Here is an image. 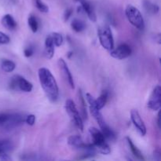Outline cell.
I'll list each match as a JSON object with an SVG mask.
<instances>
[{
    "mask_svg": "<svg viewBox=\"0 0 161 161\" xmlns=\"http://www.w3.org/2000/svg\"><path fill=\"white\" fill-rule=\"evenodd\" d=\"M39 79L42 88L49 100L55 102L58 99L59 89L54 76L48 69L41 68L39 69Z\"/></svg>",
    "mask_w": 161,
    "mask_h": 161,
    "instance_id": "6da1fadb",
    "label": "cell"
},
{
    "mask_svg": "<svg viewBox=\"0 0 161 161\" xmlns=\"http://www.w3.org/2000/svg\"><path fill=\"white\" fill-rule=\"evenodd\" d=\"M125 14L130 24L139 30L145 28V21L141 12L132 5H128L125 9Z\"/></svg>",
    "mask_w": 161,
    "mask_h": 161,
    "instance_id": "7a4b0ae2",
    "label": "cell"
},
{
    "mask_svg": "<svg viewBox=\"0 0 161 161\" xmlns=\"http://www.w3.org/2000/svg\"><path fill=\"white\" fill-rule=\"evenodd\" d=\"M99 41L104 49L107 50H112L114 48V39L113 33L108 26H102L97 31Z\"/></svg>",
    "mask_w": 161,
    "mask_h": 161,
    "instance_id": "3957f363",
    "label": "cell"
},
{
    "mask_svg": "<svg viewBox=\"0 0 161 161\" xmlns=\"http://www.w3.org/2000/svg\"><path fill=\"white\" fill-rule=\"evenodd\" d=\"M9 88L13 91H20L23 92H31L33 85L24 77L15 75L11 78L9 82Z\"/></svg>",
    "mask_w": 161,
    "mask_h": 161,
    "instance_id": "277c9868",
    "label": "cell"
},
{
    "mask_svg": "<svg viewBox=\"0 0 161 161\" xmlns=\"http://www.w3.org/2000/svg\"><path fill=\"white\" fill-rule=\"evenodd\" d=\"M65 110L71 119L73 121L74 124L77 127V128L80 129L81 131L83 130V118L80 115V113L77 110L76 106L73 101L71 99H68L65 102Z\"/></svg>",
    "mask_w": 161,
    "mask_h": 161,
    "instance_id": "5b68a950",
    "label": "cell"
},
{
    "mask_svg": "<svg viewBox=\"0 0 161 161\" xmlns=\"http://www.w3.org/2000/svg\"><path fill=\"white\" fill-rule=\"evenodd\" d=\"M86 99L90 105V110H91V115H92V116H94V119H96V121H97V124H98L100 128H102V127H104L105 126H106L107 124L106 123H105V121L104 120L102 115L101 114L100 110L97 109V107H96V102L95 99L94 98V97H93L91 94H89V93H86Z\"/></svg>",
    "mask_w": 161,
    "mask_h": 161,
    "instance_id": "8992f818",
    "label": "cell"
},
{
    "mask_svg": "<svg viewBox=\"0 0 161 161\" xmlns=\"http://www.w3.org/2000/svg\"><path fill=\"white\" fill-rule=\"evenodd\" d=\"M148 108L153 111H158L161 107V87L157 86L153 91L147 103Z\"/></svg>",
    "mask_w": 161,
    "mask_h": 161,
    "instance_id": "52a82bcc",
    "label": "cell"
},
{
    "mask_svg": "<svg viewBox=\"0 0 161 161\" xmlns=\"http://www.w3.org/2000/svg\"><path fill=\"white\" fill-rule=\"evenodd\" d=\"M131 48L127 44L124 43L119 45L114 50L113 49L111 53H110V55L113 58L122 60L130 57L131 55Z\"/></svg>",
    "mask_w": 161,
    "mask_h": 161,
    "instance_id": "ba28073f",
    "label": "cell"
},
{
    "mask_svg": "<svg viewBox=\"0 0 161 161\" xmlns=\"http://www.w3.org/2000/svg\"><path fill=\"white\" fill-rule=\"evenodd\" d=\"M130 119L135 127L139 132L142 136L146 135V127L144 124V121L142 119L139 113L136 109H132L130 112Z\"/></svg>",
    "mask_w": 161,
    "mask_h": 161,
    "instance_id": "9c48e42d",
    "label": "cell"
},
{
    "mask_svg": "<svg viewBox=\"0 0 161 161\" xmlns=\"http://www.w3.org/2000/svg\"><path fill=\"white\" fill-rule=\"evenodd\" d=\"M58 64L60 70L61 71L64 79L67 80L68 83H69V85L70 86V87L72 88V89H74V88H75V83H74L73 78H72V73H71L70 70H69L65 61H64L63 58H60L58 61Z\"/></svg>",
    "mask_w": 161,
    "mask_h": 161,
    "instance_id": "30bf717a",
    "label": "cell"
},
{
    "mask_svg": "<svg viewBox=\"0 0 161 161\" xmlns=\"http://www.w3.org/2000/svg\"><path fill=\"white\" fill-rule=\"evenodd\" d=\"M23 122H25V118L21 115L9 114L7 120L5 122L3 127H4L6 129H12Z\"/></svg>",
    "mask_w": 161,
    "mask_h": 161,
    "instance_id": "8fae6325",
    "label": "cell"
},
{
    "mask_svg": "<svg viewBox=\"0 0 161 161\" xmlns=\"http://www.w3.org/2000/svg\"><path fill=\"white\" fill-rule=\"evenodd\" d=\"M89 132L91 138H92V143L95 146V148H97L102 145L105 144V138L101 130H99L96 127H91L89 129Z\"/></svg>",
    "mask_w": 161,
    "mask_h": 161,
    "instance_id": "7c38bea8",
    "label": "cell"
},
{
    "mask_svg": "<svg viewBox=\"0 0 161 161\" xmlns=\"http://www.w3.org/2000/svg\"><path fill=\"white\" fill-rule=\"evenodd\" d=\"M68 144L69 146L75 147L76 149H86L91 146V144H86L83 141L82 138L79 135H72L68 138Z\"/></svg>",
    "mask_w": 161,
    "mask_h": 161,
    "instance_id": "4fadbf2b",
    "label": "cell"
},
{
    "mask_svg": "<svg viewBox=\"0 0 161 161\" xmlns=\"http://www.w3.org/2000/svg\"><path fill=\"white\" fill-rule=\"evenodd\" d=\"M80 2L81 3V6L83 7V11L87 14L90 20L93 22H96L97 17H96V14L94 10V8L92 7L91 3L87 0H80Z\"/></svg>",
    "mask_w": 161,
    "mask_h": 161,
    "instance_id": "5bb4252c",
    "label": "cell"
},
{
    "mask_svg": "<svg viewBox=\"0 0 161 161\" xmlns=\"http://www.w3.org/2000/svg\"><path fill=\"white\" fill-rule=\"evenodd\" d=\"M44 54H45L46 58H48V59H51L54 54V44H53V42L50 35L46 38Z\"/></svg>",
    "mask_w": 161,
    "mask_h": 161,
    "instance_id": "9a60e30c",
    "label": "cell"
},
{
    "mask_svg": "<svg viewBox=\"0 0 161 161\" xmlns=\"http://www.w3.org/2000/svg\"><path fill=\"white\" fill-rule=\"evenodd\" d=\"M2 25L8 30H14L17 28V22L10 14H6L2 18Z\"/></svg>",
    "mask_w": 161,
    "mask_h": 161,
    "instance_id": "2e32d148",
    "label": "cell"
},
{
    "mask_svg": "<svg viewBox=\"0 0 161 161\" xmlns=\"http://www.w3.org/2000/svg\"><path fill=\"white\" fill-rule=\"evenodd\" d=\"M126 139H127V143H128V146H129V147H130V151H131L132 153H133V155L135 156V157H136L138 160H145V158H144V157H143L142 153L141 151L138 149V147L135 146V144L133 143L132 140L130 139L129 137H127V138H126Z\"/></svg>",
    "mask_w": 161,
    "mask_h": 161,
    "instance_id": "e0dca14e",
    "label": "cell"
},
{
    "mask_svg": "<svg viewBox=\"0 0 161 161\" xmlns=\"http://www.w3.org/2000/svg\"><path fill=\"white\" fill-rule=\"evenodd\" d=\"M14 146L13 142L9 140L4 139L0 141V153H8L9 152L13 150Z\"/></svg>",
    "mask_w": 161,
    "mask_h": 161,
    "instance_id": "ac0fdd59",
    "label": "cell"
},
{
    "mask_svg": "<svg viewBox=\"0 0 161 161\" xmlns=\"http://www.w3.org/2000/svg\"><path fill=\"white\" fill-rule=\"evenodd\" d=\"M108 92L104 91H102L100 97H99L97 99H95L96 107H97V109L101 110L102 108H104V106H105V104H106L107 100H108Z\"/></svg>",
    "mask_w": 161,
    "mask_h": 161,
    "instance_id": "d6986e66",
    "label": "cell"
},
{
    "mask_svg": "<svg viewBox=\"0 0 161 161\" xmlns=\"http://www.w3.org/2000/svg\"><path fill=\"white\" fill-rule=\"evenodd\" d=\"M78 100L79 103H80V108H81L82 112V117L83 119H87V113H86V102H85L84 98L83 97V94H82L81 90H79L78 91Z\"/></svg>",
    "mask_w": 161,
    "mask_h": 161,
    "instance_id": "ffe728a7",
    "label": "cell"
},
{
    "mask_svg": "<svg viewBox=\"0 0 161 161\" xmlns=\"http://www.w3.org/2000/svg\"><path fill=\"white\" fill-rule=\"evenodd\" d=\"M101 131L103 134L104 137H105V140H109V141H115L116 140V135L113 132V130L108 127V125L105 126L104 127L101 128Z\"/></svg>",
    "mask_w": 161,
    "mask_h": 161,
    "instance_id": "44dd1931",
    "label": "cell"
},
{
    "mask_svg": "<svg viewBox=\"0 0 161 161\" xmlns=\"http://www.w3.org/2000/svg\"><path fill=\"white\" fill-rule=\"evenodd\" d=\"M71 27H72V30L76 32H81L83 30L86 28V25L83 21L79 19H74L71 23Z\"/></svg>",
    "mask_w": 161,
    "mask_h": 161,
    "instance_id": "7402d4cb",
    "label": "cell"
},
{
    "mask_svg": "<svg viewBox=\"0 0 161 161\" xmlns=\"http://www.w3.org/2000/svg\"><path fill=\"white\" fill-rule=\"evenodd\" d=\"M16 64L10 60H3L2 61V69L6 72H11L15 69Z\"/></svg>",
    "mask_w": 161,
    "mask_h": 161,
    "instance_id": "603a6c76",
    "label": "cell"
},
{
    "mask_svg": "<svg viewBox=\"0 0 161 161\" xmlns=\"http://www.w3.org/2000/svg\"><path fill=\"white\" fill-rule=\"evenodd\" d=\"M28 23L32 32L35 33L38 31V28H39V23H38L37 19L36 18L35 16H29V17H28Z\"/></svg>",
    "mask_w": 161,
    "mask_h": 161,
    "instance_id": "cb8c5ba5",
    "label": "cell"
},
{
    "mask_svg": "<svg viewBox=\"0 0 161 161\" xmlns=\"http://www.w3.org/2000/svg\"><path fill=\"white\" fill-rule=\"evenodd\" d=\"M50 37H51L52 40H53V44L56 47H61L63 43V37L60 33L58 32H53L50 35Z\"/></svg>",
    "mask_w": 161,
    "mask_h": 161,
    "instance_id": "d4e9b609",
    "label": "cell"
},
{
    "mask_svg": "<svg viewBox=\"0 0 161 161\" xmlns=\"http://www.w3.org/2000/svg\"><path fill=\"white\" fill-rule=\"evenodd\" d=\"M96 149H97V151L99 153H102L103 155H108V154H109L111 153V149H110L109 146L106 142L105 144L100 146L99 147L96 148Z\"/></svg>",
    "mask_w": 161,
    "mask_h": 161,
    "instance_id": "484cf974",
    "label": "cell"
},
{
    "mask_svg": "<svg viewBox=\"0 0 161 161\" xmlns=\"http://www.w3.org/2000/svg\"><path fill=\"white\" fill-rule=\"evenodd\" d=\"M35 5L36 8L42 13H47L49 11L48 6L44 4L41 0H35Z\"/></svg>",
    "mask_w": 161,
    "mask_h": 161,
    "instance_id": "4316f807",
    "label": "cell"
},
{
    "mask_svg": "<svg viewBox=\"0 0 161 161\" xmlns=\"http://www.w3.org/2000/svg\"><path fill=\"white\" fill-rule=\"evenodd\" d=\"M145 7H146V10L149 12L153 13V14H157L159 11V6H157L156 4H151L149 2L147 1V3H145Z\"/></svg>",
    "mask_w": 161,
    "mask_h": 161,
    "instance_id": "83f0119b",
    "label": "cell"
},
{
    "mask_svg": "<svg viewBox=\"0 0 161 161\" xmlns=\"http://www.w3.org/2000/svg\"><path fill=\"white\" fill-rule=\"evenodd\" d=\"M10 42V39L9 36L5 33L0 31V44H8Z\"/></svg>",
    "mask_w": 161,
    "mask_h": 161,
    "instance_id": "f1b7e54d",
    "label": "cell"
},
{
    "mask_svg": "<svg viewBox=\"0 0 161 161\" xmlns=\"http://www.w3.org/2000/svg\"><path fill=\"white\" fill-rule=\"evenodd\" d=\"M25 122H26L29 126H33L35 122H36V116L32 114L28 115V116H27L26 117H25Z\"/></svg>",
    "mask_w": 161,
    "mask_h": 161,
    "instance_id": "f546056e",
    "label": "cell"
},
{
    "mask_svg": "<svg viewBox=\"0 0 161 161\" xmlns=\"http://www.w3.org/2000/svg\"><path fill=\"white\" fill-rule=\"evenodd\" d=\"M72 13H73V10H72V9H71V8H69V9H67L65 11H64V21H67V20H69V17L72 16Z\"/></svg>",
    "mask_w": 161,
    "mask_h": 161,
    "instance_id": "4dcf8cb0",
    "label": "cell"
},
{
    "mask_svg": "<svg viewBox=\"0 0 161 161\" xmlns=\"http://www.w3.org/2000/svg\"><path fill=\"white\" fill-rule=\"evenodd\" d=\"M153 158L156 160H160L161 159V153L160 149H156L153 152Z\"/></svg>",
    "mask_w": 161,
    "mask_h": 161,
    "instance_id": "1f68e13d",
    "label": "cell"
},
{
    "mask_svg": "<svg viewBox=\"0 0 161 161\" xmlns=\"http://www.w3.org/2000/svg\"><path fill=\"white\" fill-rule=\"evenodd\" d=\"M0 160H11V157L6 153H0Z\"/></svg>",
    "mask_w": 161,
    "mask_h": 161,
    "instance_id": "d6a6232c",
    "label": "cell"
},
{
    "mask_svg": "<svg viewBox=\"0 0 161 161\" xmlns=\"http://www.w3.org/2000/svg\"><path fill=\"white\" fill-rule=\"evenodd\" d=\"M24 53H25V56L26 58H29L33 54V50L31 48H27L24 51Z\"/></svg>",
    "mask_w": 161,
    "mask_h": 161,
    "instance_id": "836d02e7",
    "label": "cell"
},
{
    "mask_svg": "<svg viewBox=\"0 0 161 161\" xmlns=\"http://www.w3.org/2000/svg\"><path fill=\"white\" fill-rule=\"evenodd\" d=\"M160 113H158V116H157V124H158V127L159 128L160 127Z\"/></svg>",
    "mask_w": 161,
    "mask_h": 161,
    "instance_id": "e575fe53",
    "label": "cell"
},
{
    "mask_svg": "<svg viewBox=\"0 0 161 161\" xmlns=\"http://www.w3.org/2000/svg\"><path fill=\"white\" fill-rule=\"evenodd\" d=\"M72 55H73V52H72V51H70V52H69V53H68V58H70L72 56Z\"/></svg>",
    "mask_w": 161,
    "mask_h": 161,
    "instance_id": "d590c367",
    "label": "cell"
}]
</instances>
